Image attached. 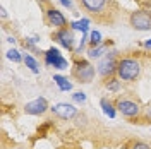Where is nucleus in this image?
<instances>
[{
    "label": "nucleus",
    "instance_id": "obj_2",
    "mask_svg": "<svg viewBox=\"0 0 151 149\" xmlns=\"http://www.w3.org/2000/svg\"><path fill=\"white\" fill-rule=\"evenodd\" d=\"M94 72H96L94 67L88 60H77L76 65L72 67V77L77 79L79 82H83V84L91 82L94 79Z\"/></svg>",
    "mask_w": 151,
    "mask_h": 149
},
{
    "label": "nucleus",
    "instance_id": "obj_19",
    "mask_svg": "<svg viewBox=\"0 0 151 149\" xmlns=\"http://www.w3.org/2000/svg\"><path fill=\"white\" fill-rule=\"evenodd\" d=\"M105 50H106L105 45H100V47H96V48H91V50H89V57H91V58H100Z\"/></svg>",
    "mask_w": 151,
    "mask_h": 149
},
{
    "label": "nucleus",
    "instance_id": "obj_3",
    "mask_svg": "<svg viewBox=\"0 0 151 149\" xmlns=\"http://www.w3.org/2000/svg\"><path fill=\"white\" fill-rule=\"evenodd\" d=\"M129 24L136 31H150L151 29V12L150 10H134L129 16Z\"/></svg>",
    "mask_w": 151,
    "mask_h": 149
},
{
    "label": "nucleus",
    "instance_id": "obj_21",
    "mask_svg": "<svg viewBox=\"0 0 151 149\" xmlns=\"http://www.w3.org/2000/svg\"><path fill=\"white\" fill-rule=\"evenodd\" d=\"M72 98H74V101H77V103H84L86 101V94L84 93H76Z\"/></svg>",
    "mask_w": 151,
    "mask_h": 149
},
{
    "label": "nucleus",
    "instance_id": "obj_20",
    "mask_svg": "<svg viewBox=\"0 0 151 149\" xmlns=\"http://www.w3.org/2000/svg\"><path fill=\"white\" fill-rule=\"evenodd\" d=\"M7 58H9V60H12V62H16V64H19L21 60H24L22 57L19 55L17 50H9V52H7Z\"/></svg>",
    "mask_w": 151,
    "mask_h": 149
},
{
    "label": "nucleus",
    "instance_id": "obj_25",
    "mask_svg": "<svg viewBox=\"0 0 151 149\" xmlns=\"http://www.w3.org/2000/svg\"><path fill=\"white\" fill-rule=\"evenodd\" d=\"M14 149H22V148H14Z\"/></svg>",
    "mask_w": 151,
    "mask_h": 149
},
{
    "label": "nucleus",
    "instance_id": "obj_26",
    "mask_svg": "<svg viewBox=\"0 0 151 149\" xmlns=\"http://www.w3.org/2000/svg\"><path fill=\"white\" fill-rule=\"evenodd\" d=\"M150 12H151V10H150Z\"/></svg>",
    "mask_w": 151,
    "mask_h": 149
},
{
    "label": "nucleus",
    "instance_id": "obj_14",
    "mask_svg": "<svg viewBox=\"0 0 151 149\" xmlns=\"http://www.w3.org/2000/svg\"><path fill=\"white\" fill-rule=\"evenodd\" d=\"M24 64H26V67H29V70H31L33 74H38V72H40V69H38V62L31 55L24 57Z\"/></svg>",
    "mask_w": 151,
    "mask_h": 149
},
{
    "label": "nucleus",
    "instance_id": "obj_9",
    "mask_svg": "<svg viewBox=\"0 0 151 149\" xmlns=\"http://www.w3.org/2000/svg\"><path fill=\"white\" fill-rule=\"evenodd\" d=\"M47 110H50V106L45 98H36L33 101L26 103V106H24V112L28 115H43Z\"/></svg>",
    "mask_w": 151,
    "mask_h": 149
},
{
    "label": "nucleus",
    "instance_id": "obj_13",
    "mask_svg": "<svg viewBox=\"0 0 151 149\" xmlns=\"http://www.w3.org/2000/svg\"><path fill=\"white\" fill-rule=\"evenodd\" d=\"M101 108H103L105 115H108L110 118H113L115 117V106L112 105V101H108V100H101Z\"/></svg>",
    "mask_w": 151,
    "mask_h": 149
},
{
    "label": "nucleus",
    "instance_id": "obj_15",
    "mask_svg": "<svg viewBox=\"0 0 151 149\" xmlns=\"http://www.w3.org/2000/svg\"><path fill=\"white\" fill-rule=\"evenodd\" d=\"M125 149H151V144L144 142V140H131Z\"/></svg>",
    "mask_w": 151,
    "mask_h": 149
},
{
    "label": "nucleus",
    "instance_id": "obj_7",
    "mask_svg": "<svg viewBox=\"0 0 151 149\" xmlns=\"http://www.w3.org/2000/svg\"><path fill=\"white\" fill-rule=\"evenodd\" d=\"M45 16H47V21H48L50 26H53V28H57V29L67 28V19L64 17V14H62L58 9L48 7L47 12H45Z\"/></svg>",
    "mask_w": 151,
    "mask_h": 149
},
{
    "label": "nucleus",
    "instance_id": "obj_22",
    "mask_svg": "<svg viewBox=\"0 0 151 149\" xmlns=\"http://www.w3.org/2000/svg\"><path fill=\"white\" fill-rule=\"evenodd\" d=\"M62 5H65V7H72V4H70V0H58Z\"/></svg>",
    "mask_w": 151,
    "mask_h": 149
},
{
    "label": "nucleus",
    "instance_id": "obj_4",
    "mask_svg": "<svg viewBox=\"0 0 151 149\" xmlns=\"http://www.w3.org/2000/svg\"><path fill=\"white\" fill-rule=\"evenodd\" d=\"M115 108L122 113L124 117H127V118L137 117V115L141 113V106H139V103L132 101V100H127V98H119L117 103H115Z\"/></svg>",
    "mask_w": 151,
    "mask_h": 149
},
{
    "label": "nucleus",
    "instance_id": "obj_12",
    "mask_svg": "<svg viewBox=\"0 0 151 149\" xmlns=\"http://www.w3.org/2000/svg\"><path fill=\"white\" fill-rule=\"evenodd\" d=\"M53 81H55L57 86L60 87V91H70V89H72V84L67 81V77H62V75H53Z\"/></svg>",
    "mask_w": 151,
    "mask_h": 149
},
{
    "label": "nucleus",
    "instance_id": "obj_11",
    "mask_svg": "<svg viewBox=\"0 0 151 149\" xmlns=\"http://www.w3.org/2000/svg\"><path fill=\"white\" fill-rule=\"evenodd\" d=\"M98 72L103 75V77H106V75H113L117 74V62L113 60V53L110 57L106 55L100 62V65H98Z\"/></svg>",
    "mask_w": 151,
    "mask_h": 149
},
{
    "label": "nucleus",
    "instance_id": "obj_23",
    "mask_svg": "<svg viewBox=\"0 0 151 149\" xmlns=\"http://www.w3.org/2000/svg\"><path fill=\"white\" fill-rule=\"evenodd\" d=\"M0 12H2V17H4V19L7 17V10L4 9V7H2V10H0Z\"/></svg>",
    "mask_w": 151,
    "mask_h": 149
},
{
    "label": "nucleus",
    "instance_id": "obj_18",
    "mask_svg": "<svg viewBox=\"0 0 151 149\" xmlns=\"http://www.w3.org/2000/svg\"><path fill=\"white\" fill-rule=\"evenodd\" d=\"M105 86H106V89L112 91V93H117V91L120 89V82H119L117 79H113V77L108 81V82H105Z\"/></svg>",
    "mask_w": 151,
    "mask_h": 149
},
{
    "label": "nucleus",
    "instance_id": "obj_10",
    "mask_svg": "<svg viewBox=\"0 0 151 149\" xmlns=\"http://www.w3.org/2000/svg\"><path fill=\"white\" fill-rule=\"evenodd\" d=\"M83 4L88 12H91L93 16H100V14H105V9H106V0H79Z\"/></svg>",
    "mask_w": 151,
    "mask_h": 149
},
{
    "label": "nucleus",
    "instance_id": "obj_1",
    "mask_svg": "<svg viewBox=\"0 0 151 149\" xmlns=\"http://www.w3.org/2000/svg\"><path fill=\"white\" fill-rule=\"evenodd\" d=\"M141 74V62L136 60V58H120L117 62V75L120 81H127V82H132L136 81Z\"/></svg>",
    "mask_w": 151,
    "mask_h": 149
},
{
    "label": "nucleus",
    "instance_id": "obj_6",
    "mask_svg": "<svg viewBox=\"0 0 151 149\" xmlns=\"http://www.w3.org/2000/svg\"><path fill=\"white\" fill-rule=\"evenodd\" d=\"M50 110L55 113L57 117H60L62 120H72L74 117H77V108H76L74 105H67V103L53 105Z\"/></svg>",
    "mask_w": 151,
    "mask_h": 149
},
{
    "label": "nucleus",
    "instance_id": "obj_17",
    "mask_svg": "<svg viewBox=\"0 0 151 149\" xmlns=\"http://www.w3.org/2000/svg\"><path fill=\"white\" fill-rule=\"evenodd\" d=\"M100 45H101V34L98 31H93L91 36H89V47L96 48V47H100Z\"/></svg>",
    "mask_w": 151,
    "mask_h": 149
},
{
    "label": "nucleus",
    "instance_id": "obj_8",
    "mask_svg": "<svg viewBox=\"0 0 151 149\" xmlns=\"http://www.w3.org/2000/svg\"><path fill=\"white\" fill-rule=\"evenodd\" d=\"M57 41L67 50L74 48V29L72 28H64V29H57V33L53 34Z\"/></svg>",
    "mask_w": 151,
    "mask_h": 149
},
{
    "label": "nucleus",
    "instance_id": "obj_16",
    "mask_svg": "<svg viewBox=\"0 0 151 149\" xmlns=\"http://www.w3.org/2000/svg\"><path fill=\"white\" fill-rule=\"evenodd\" d=\"M88 24H89V21L88 19H81V21H74V22H70V28L72 29H79V31H88Z\"/></svg>",
    "mask_w": 151,
    "mask_h": 149
},
{
    "label": "nucleus",
    "instance_id": "obj_24",
    "mask_svg": "<svg viewBox=\"0 0 151 149\" xmlns=\"http://www.w3.org/2000/svg\"><path fill=\"white\" fill-rule=\"evenodd\" d=\"M144 47H146V48H151V39H148V41L144 43Z\"/></svg>",
    "mask_w": 151,
    "mask_h": 149
},
{
    "label": "nucleus",
    "instance_id": "obj_5",
    "mask_svg": "<svg viewBox=\"0 0 151 149\" xmlns=\"http://www.w3.org/2000/svg\"><path fill=\"white\" fill-rule=\"evenodd\" d=\"M45 62L48 65H53L55 69H60V70H64V69L69 67V62L60 55V52L57 48H50V50L45 52Z\"/></svg>",
    "mask_w": 151,
    "mask_h": 149
}]
</instances>
